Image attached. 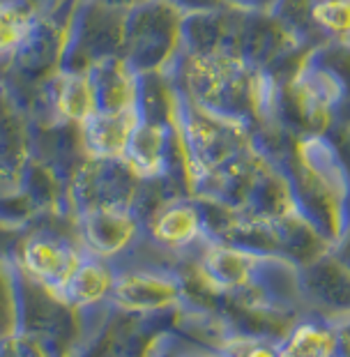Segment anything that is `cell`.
Wrapping results in <instances>:
<instances>
[{"label": "cell", "mask_w": 350, "mask_h": 357, "mask_svg": "<svg viewBox=\"0 0 350 357\" xmlns=\"http://www.w3.org/2000/svg\"><path fill=\"white\" fill-rule=\"evenodd\" d=\"M201 219L194 208L189 205H175V208L164 210L155 219V238H159L166 245H185L199 233Z\"/></svg>", "instance_id": "cell-11"}, {"label": "cell", "mask_w": 350, "mask_h": 357, "mask_svg": "<svg viewBox=\"0 0 350 357\" xmlns=\"http://www.w3.org/2000/svg\"><path fill=\"white\" fill-rule=\"evenodd\" d=\"M111 288H113V277L102 263L81 261L79 270L74 272V277L70 284H67L63 295H67L76 305H86V302H95L104 298Z\"/></svg>", "instance_id": "cell-10"}, {"label": "cell", "mask_w": 350, "mask_h": 357, "mask_svg": "<svg viewBox=\"0 0 350 357\" xmlns=\"http://www.w3.org/2000/svg\"><path fill=\"white\" fill-rule=\"evenodd\" d=\"M56 104L65 118L86 123L97 113L95 86L90 72H65L56 88Z\"/></svg>", "instance_id": "cell-8"}, {"label": "cell", "mask_w": 350, "mask_h": 357, "mask_svg": "<svg viewBox=\"0 0 350 357\" xmlns=\"http://www.w3.org/2000/svg\"><path fill=\"white\" fill-rule=\"evenodd\" d=\"M116 295L129 309H155L169 305L175 298V288L159 277H129L116 286Z\"/></svg>", "instance_id": "cell-9"}, {"label": "cell", "mask_w": 350, "mask_h": 357, "mask_svg": "<svg viewBox=\"0 0 350 357\" xmlns=\"http://www.w3.org/2000/svg\"><path fill=\"white\" fill-rule=\"evenodd\" d=\"M24 265L30 277L51 291L65 293L74 272L79 270V256L53 240H30L24 247Z\"/></svg>", "instance_id": "cell-4"}, {"label": "cell", "mask_w": 350, "mask_h": 357, "mask_svg": "<svg viewBox=\"0 0 350 357\" xmlns=\"http://www.w3.org/2000/svg\"><path fill=\"white\" fill-rule=\"evenodd\" d=\"M185 14L166 0H146L127 12L125 60L139 74L159 72L185 40Z\"/></svg>", "instance_id": "cell-1"}, {"label": "cell", "mask_w": 350, "mask_h": 357, "mask_svg": "<svg viewBox=\"0 0 350 357\" xmlns=\"http://www.w3.org/2000/svg\"><path fill=\"white\" fill-rule=\"evenodd\" d=\"M127 162L134 171L157 176L166 164V134L164 127L155 123H139L127 146Z\"/></svg>", "instance_id": "cell-7"}, {"label": "cell", "mask_w": 350, "mask_h": 357, "mask_svg": "<svg viewBox=\"0 0 350 357\" xmlns=\"http://www.w3.org/2000/svg\"><path fill=\"white\" fill-rule=\"evenodd\" d=\"M311 17L334 35H350V0H318Z\"/></svg>", "instance_id": "cell-14"}, {"label": "cell", "mask_w": 350, "mask_h": 357, "mask_svg": "<svg viewBox=\"0 0 350 357\" xmlns=\"http://www.w3.org/2000/svg\"><path fill=\"white\" fill-rule=\"evenodd\" d=\"M95 3H102V5L113 7V10H120V12H129V10H134V7H139L141 3H146V0H95Z\"/></svg>", "instance_id": "cell-16"}, {"label": "cell", "mask_w": 350, "mask_h": 357, "mask_svg": "<svg viewBox=\"0 0 350 357\" xmlns=\"http://www.w3.org/2000/svg\"><path fill=\"white\" fill-rule=\"evenodd\" d=\"M127 12L86 0L74 14L70 40L63 51L65 72H90L111 58L125 56Z\"/></svg>", "instance_id": "cell-2"}, {"label": "cell", "mask_w": 350, "mask_h": 357, "mask_svg": "<svg viewBox=\"0 0 350 357\" xmlns=\"http://www.w3.org/2000/svg\"><path fill=\"white\" fill-rule=\"evenodd\" d=\"M134 233V222L125 210L116 205H97L86 222V235L90 247L100 254H116L127 245Z\"/></svg>", "instance_id": "cell-6"}, {"label": "cell", "mask_w": 350, "mask_h": 357, "mask_svg": "<svg viewBox=\"0 0 350 357\" xmlns=\"http://www.w3.org/2000/svg\"><path fill=\"white\" fill-rule=\"evenodd\" d=\"M139 113H102L97 111L93 118H88L86 143L93 153L102 157H118L127 153V146L139 127Z\"/></svg>", "instance_id": "cell-5"}, {"label": "cell", "mask_w": 350, "mask_h": 357, "mask_svg": "<svg viewBox=\"0 0 350 357\" xmlns=\"http://www.w3.org/2000/svg\"><path fill=\"white\" fill-rule=\"evenodd\" d=\"M173 7L189 17V14H205V12H219L222 7L228 3V0H166Z\"/></svg>", "instance_id": "cell-15"}, {"label": "cell", "mask_w": 350, "mask_h": 357, "mask_svg": "<svg viewBox=\"0 0 350 357\" xmlns=\"http://www.w3.org/2000/svg\"><path fill=\"white\" fill-rule=\"evenodd\" d=\"M247 357H275V353H270V351H265V348H254Z\"/></svg>", "instance_id": "cell-18"}, {"label": "cell", "mask_w": 350, "mask_h": 357, "mask_svg": "<svg viewBox=\"0 0 350 357\" xmlns=\"http://www.w3.org/2000/svg\"><path fill=\"white\" fill-rule=\"evenodd\" d=\"M30 26H33V17L24 5L7 3L3 12V47L5 51L21 49V44L30 40Z\"/></svg>", "instance_id": "cell-13"}, {"label": "cell", "mask_w": 350, "mask_h": 357, "mask_svg": "<svg viewBox=\"0 0 350 357\" xmlns=\"http://www.w3.org/2000/svg\"><path fill=\"white\" fill-rule=\"evenodd\" d=\"M228 3L240 5V7H251V10H268L277 0H228Z\"/></svg>", "instance_id": "cell-17"}, {"label": "cell", "mask_w": 350, "mask_h": 357, "mask_svg": "<svg viewBox=\"0 0 350 357\" xmlns=\"http://www.w3.org/2000/svg\"><path fill=\"white\" fill-rule=\"evenodd\" d=\"M279 357H337V337L316 325H304Z\"/></svg>", "instance_id": "cell-12"}, {"label": "cell", "mask_w": 350, "mask_h": 357, "mask_svg": "<svg viewBox=\"0 0 350 357\" xmlns=\"http://www.w3.org/2000/svg\"><path fill=\"white\" fill-rule=\"evenodd\" d=\"M95 86L97 111L102 113H139V72L125 58H111L90 70Z\"/></svg>", "instance_id": "cell-3"}]
</instances>
